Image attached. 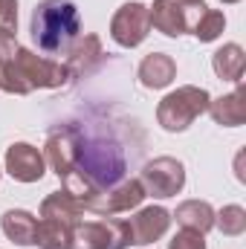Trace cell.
Wrapping results in <instances>:
<instances>
[{
    "instance_id": "7402d4cb",
    "label": "cell",
    "mask_w": 246,
    "mask_h": 249,
    "mask_svg": "<svg viewBox=\"0 0 246 249\" xmlns=\"http://www.w3.org/2000/svg\"><path fill=\"white\" fill-rule=\"evenodd\" d=\"M214 226L229 235V238H238L246 232V209L244 206H223L220 214H214Z\"/></svg>"
},
{
    "instance_id": "ac0fdd59",
    "label": "cell",
    "mask_w": 246,
    "mask_h": 249,
    "mask_svg": "<svg viewBox=\"0 0 246 249\" xmlns=\"http://www.w3.org/2000/svg\"><path fill=\"white\" fill-rule=\"evenodd\" d=\"M174 217H177V223L183 229H194L200 235H206L214 226V209L206 200H185V203H180Z\"/></svg>"
},
{
    "instance_id": "ffe728a7",
    "label": "cell",
    "mask_w": 246,
    "mask_h": 249,
    "mask_svg": "<svg viewBox=\"0 0 246 249\" xmlns=\"http://www.w3.org/2000/svg\"><path fill=\"white\" fill-rule=\"evenodd\" d=\"M35 244L41 249H70L72 247V226L61 220L41 217L35 229Z\"/></svg>"
},
{
    "instance_id": "484cf974",
    "label": "cell",
    "mask_w": 246,
    "mask_h": 249,
    "mask_svg": "<svg viewBox=\"0 0 246 249\" xmlns=\"http://www.w3.org/2000/svg\"><path fill=\"white\" fill-rule=\"evenodd\" d=\"M3 35H12V32H0V41H3Z\"/></svg>"
},
{
    "instance_id": "8992f818",
    "label": "cell",
    "mask_w": 246,
    "mask_h": 249,
    "mask_svg": "<svg viewBox=\"0 0 246 249\" xmlns=\"http://www.w3.org/2000/svg\"><path fill=\"white\" fill-rule=\"evenodd\" d=\"M139 183L151 197H174L185 186V168L174 157H157L142 168Z\"/></svg>"
},
{
    "instance_id": "5b68a950",
    "label": "cell",
    "mask_w": 246,
    "mask_h": 249,
    "mask_svg": "<svg viewBox=\"0 0 246 249\" xmlns=\"http://www.w3.org/2000/svg\"><path fill=\"white\" fill-rule=\"evenodd\" d=\"M130 247L127 220H90L72 226V247L70 249H124Z\"/></svg>"
},
{
    "instance_id": "5bb4252c",
    "label": "cell",
    "mask_w": 246,
    "mask_h": 249,
    "mask_svg": "<svg viewBox=\"0 0 246 249\" xmlns=\"http://www.w3.org/2000/svg\"><path fill=\"white\" fill-rule=\"evenodd\" d=\"M174 78H177V64L165 53H151V55H145V61L139 64V81L148 90H162Z\"/></svg>"
},
{
    "instance_id": "277c9868",
    "label": "cell",
    "mask_w": 246,
    "mask_h": 249,
    "mask_svg": "<svg viewBox=\"0 0 246 249\" xmlns=\"http://www.w3.org/2000/svg\"><path fill=\"white\" fill-rule=\"evenodd\" d=\"M209 102H211V96H209L203 87H194V84L177 87V90H171V93L159 102V107H157V122L162 124L168 133H180V130H185L197 116H203V113L209 110Z\"/></svg>"
},
{
    "instance_id": "7c38bea8",
    "label": "cell",
    "mask_w": 246,
    "mask_h": 249,
    "mask_svg": "<svg viewBox=\"0 0 246 249\" xmlns=\"http://www.w3.org/2000/svg\"><path fill=\"white\" fill-rule=\"evenodd\" d=\"M105 58V53H102V41L96 38V35H84V38H75V44L67 50V72H70V78H75V75H87V72H93L99 64Z\"/></svg>"
},
{
    "instance_id": "2e32d148",
    "label": "cell",
    "mask_w": 246,
    "mask_h": 249,
    "mask_svg": "<svg viewBox=\"0 0 246 249\" xmlns=\"http://www.w3.org/2000/svg\"><path fill=\"white\" fill-rule=\"evenodd\" d=\"M84 214V203L78 197H72L70 191H53L44 203H41V217H50V220H61L75 226Z\"/></svg>"
},
{
    "instance_id": "d6986e66",
    "label": "cell",
    "mask_w": 246,
    "mask_h": 249,
    "mask_svg": "<svg viewBox=\"0 0 246 249\" xmlns=\"http://www.w3.org/2000/svg\"><path fill=\"white\" fill-rule=\"evenodd\" d=\"M211 67L217 72V78L223 81H241L244 78V67H246V55L238 44H226L211 55Z\"/></svg>"
},
{
    "instance_id": "cb8c5ba5",
    "label": "cell",
    "mask_w": 246,
    "mask_h": 249,
    "mask_svg": "<svg viewBox=\"0 0 246 249\" xmlns=\"http://www.w3.org/2000/svg\"><path fill=\"white\" fill-rule=\"evenodd\" d=\"M18 29V0H0V32Z\"/></svg>"
},
{
    "instance_id": "d4e9b609",
    "label": "cell",
    "mask_w": 246,
    "mask_h": 249,
    "mask_svg": "<svg viewBox=\"0 0 246 249\" xmlns=\"http://www.w3.org/2000/svg\"><path fill=\"white\" fill-rule=\"evenodd\" d=\"M174 3H180V6H203V0H174Z\"/></svg>"
},
{
    "instance_id": "4316f807",
    "label": "cell",
    "mask_w": 246,
    "mask_h": 249,
    "mask_svg": "<svg viewBox=\"0 0 246 249\" xmlns=\"http://www.w3.org/2000/svg\"><path fill=\"white\" fill-rule=\"evenodd\" d=\"M220 3H238V0H220Z\"/></svg>"
},
{
    "instance_id": "6da1fadb",
    "label": "cell",
    "mask_w": 246,
    "mask_h": 249,
    "mask_svg": "<svg viewBox=\"0 0 246 249\" xmlns=\"http://www.w3.org/2000/svg\"><path fill=\"white\" fill-rule=\"evenodd\" d=\"M124 154L119 145L105 142V139H84L78 133L75 142V160L70 174L64 177V191L78 197L81 203L93 200L96 194L113 188L124 177Z\"/></svg>"
},
{
    "instance_id": "8fae6325",
    "label": "cell",
    "mask_w": 246,
    "mask_h": 249,
    "mask_svg": "<svg viewBox=\"0 0 246 249\" xmlns=\"http://www.w3.org/2000/svg\"><path fill=\"white\" fill-rule=\"evenodd\" d=\"M75 142H78V130L75 127H61V130L50 133V139L44 145V160L53 165V171L58 174V180H64L70 174V168H72Z\"/></svg>"
},
{
    "instance_id": "ba28073f",
    "label": "cell",
    "mask_w": 246,
    "mask_h": 249,
    "mask_svg": "<svg viewBox=\"0 0 246 249\" xmlns=\"http://www.w3.org/2000/svg\"><path fill=\"white\" fill-rule=\"evenodd\" d=\"M145 188L139 180H122L113 188L96 194L93 200L84 203V212H96V214H105V217H113V214H122V212H130L136 209L142 200H145Z\"/></svg>"
},
{
    "instance_id": "e0dca14e",
    "label": "cell",
    "mask_w": 246,
    "mask_h": 249,
    "mask_svg": "<svg viewBox=\"0 0 246 249\" xmlns=\"http://www.w3.org/2000/svg\"><path fill=\"white\" fill-rule=\"evenodd\" d=\"M0 226H3V235L9 241H15L18 247H32L35 244V229H38L35 214H29L23 209H9L0 217Z\"/></svg>"
},
{
    "instance_id": "52a82bcc",
    "label": "cell",
    "mask_w": 246,
    "mask_h": 249,
    "mask_svg": "<svg viewBox=\"0 0 246 249\" xmlns=\"http://www.w3.org/2000/svg\"><path fill=\"white\" fill-rule=\"evenodd\" d=\"M148 29H151V18H148V6L142 3H124L122 9L113 15L110 20V38L124 47V50H133L139 47L145 38H148Z\"/></svg>"
},
{
    "instance_id": "3957f363",
    "label": "cell",
    "mask_w": 246,
    "mask_h": 249,
    "mask_svg": "<svg viewBox=\"0 0 246 249\" xmlns=\"http://www.w3.org/2000/svg\"><path fill=\"white\" fill-rule=\"evenodd\" d=\"M29 32H32V41L38 44L41 53H50V55L67 53L75 44L78 32H81V18H78L75 3H70V0H41L32 12Z\"/></svg>"
},
{
    "instance_id": "603a6c76",
    "label": "cell",
    "mask_w": 246,
    "mask_h": 249,
    "mask_svg": "<svg viewBox=\"0 0 246 249\" xmlns=\"http://www.w3.org/2000/svg\"><path fill=\"white\" fill-rule=\"evenodd\" d=\"M168 249H206V241H203L200 232H194V229H183V232L174 235V241L168 244Z\"/></svg>"
},
{
    "instance_id": "44dd1931",
    "label": "cell",
    "mask_w": 246,
    "mask_h": 249,
    "mask_svg": "<svg viewBox=\"0 0 246 249\" xmlns=\"http://www.w3.org/2000/svg\"><path fill=\"white\" fill-rule=\"evenodd\" d=\"M223 29H226L223 12L206 9V12H200V20H197V26H194V35H197V41L209 44V41H217V38L223 35Z\"/></svg>"
},
{
    "instance_id": "4fadbf2b",
    "label": "cell",
    "mask_w": 246,
    "mask_h": 249,
    "mask_svg": "<svg viewBox=\"0 0 246 249\" xmlns=\"http://www.w3.org/2000/svg\"><path fill=\"white\" fill-rule=\"evenodd\" d=\"M148 18H151V26L168 38H180L188 29L185 9L174 0H154V6H148Z\"/></svg>"
},
{
    "instance_id": "9a60e30c",
    "label": "cell",
    "mask_w": 246,
    "mask_h": 249,
    "mask_svg": "<svg viewBox=\"0 0 246 249\" xmlns=\"http://www.w3.org/2000/svg\"><path fill=\"white\" fill-rule=\"evenodd\" d=\"M209 113L211 119L223 127H238L246 122V93L244 87H238L235 93L229 96H220V99H211L209 102Z\"/></svg>"
},
{
    "instance_id": "7a4b0ae2",
    "label": "cell",
    "mask_w": 246,
    "mask_h": 249,
    "mask_svg": "<svg viewBox=\"0 0 246 249\" xmlns=\"http://www.w3.org/2000/svg\"><path fill=\"white\" fill-rule=\"evenodd\" d=\"M67 81H70V72L64 64L35 55L32 50L20 47L15 41V35H3V41H0V90L26 96L32 90L61 87Z\"/></svg>"
},
{
    "instance_id": "30bf717a",
    "label": "cell",
    "mask_w": 246,
    "mask_h": 249,
    "mask_svg": "<svg viewBox=\"0 0 246 249\" xmlns=\"http://www.w3.org/2000/svg\"><path fill=\"white\" fill-rule=\"evenodd\" d=\"M44 165H47L44 154L29 142H15L6 151V171L18 183H38L44 177Z\"/></svg>"
},
{
    "instance_id": "9c48e42d",
    "label": "cell",
    "mask_w": 246,
    "mask_h": 249,
    "mask_svg": "<svg viewBox=\"0 0 246 249\" xmlns=\"http://www.w3.org/2000/svg\"><path fill=\"white\" fill-rule=\"evenodd\" d=\"M171 226V212L162 209V206H148V209H139L130 220H127V229H130V244L133 247H145V244H154L159 241Z\"/></svg>"
}]
</instances>
